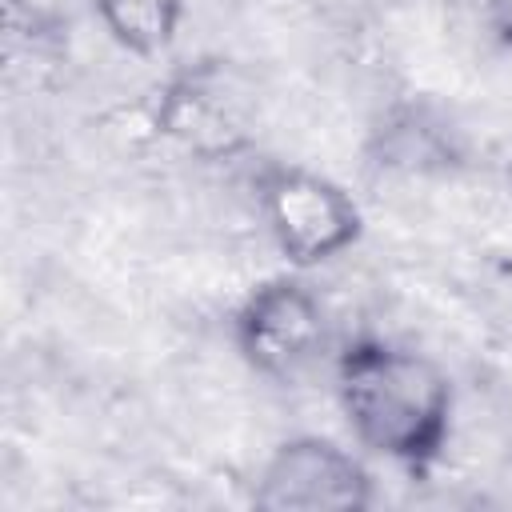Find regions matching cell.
<instances>
[{
	"mask_svg": "<svg viewBox=\"0 0 512 512\" xmlns=\"http://www.w3.org/2000/svg\"><path fill=\"white\" fill-rule=\"evenodd\" d=\"M100 28L128 56H160L176 32L184 4L180 0H92Z\"/></svg>",
	"mask_w": 512,
	"mask_h": 512,
	"instance_id": "8992f818",
	"label": "cell"
},
{
	"mask_svg": "<svg viewBox=\"0 0 512 512\" xmlns=\"http://www.w3.org/2000/svg\"><path fill=\"white\" fill-rule=\"evenodd\" d=\"M256 212L296 272L344 256L364 232V212L352 192L304 164H268L256 176Z\"/></svg>",
	"mask_w": 512,
	"mask_h": 512,
	"instance_id": "7a4b0ae2",
	"label": "cell"
},
{
	"mask_svg": "<svg viewBox=\"0 0 512 512\" xmlns=\"http://www.w3.org/2000/svg\"><path fill=\"white\" fill-rule=\"evenodd\" d=\"M156 128L200 160L236 156L256 132V92L228 60H200L164 84Z\"/></svg>",
	"mask_w": 512,
	"mask_h": 512,
	"instance_id": "277c9868",
	"label": "cell"
},
{
	"mask_svg": "<svg viewBox=\"0 0 512 512\" xmlns=\"http://www.w3.org/2000/svg\"><path fill=\"white\" fill-rule=\"evenodd\" d=\"M376 500L360 456L328 436H288L264 460L252 504L260 512H364Z\"/></svg>",
	"mask_w": 512,
	"mask_h": 512,
	"instance_id": "5b68a950",
	"label": "cell"
},
{
	"mask_svg": "<svg viewBox=\"0 0 512 512\" xmlns=\"http://www.w3.org/2000/svg\"><path fill=\"white\" fill-rule=\"evenodd\" d=\"M332 380L348 432L372 456L408 472H424L444 456L456 400L448 372L432 356L384 336H356L336 352Z\"/></svg>",
	"mask_w": 512,
	"mask_h": 512,
	"instance_id": "6da1fadb",
	"label": "cell"
},
{
	"mask_svg": "<svg viewBox=\"0 0 512 512\" xmlns=\"http://www.w3.org/2000/svg\"><path fill=\"white\" fill-rule=\"evenodd\" d=\"M500 4V12H504V32L512 36V0H496Z\"/></svg>",
	"mask_w": 512,
	"mask_h": 512,
	"instance_id": "52a82bcc",
	"label": "cell"
},
{
	"mask_svg": "<svg viewBox=\"0 0 512 512\" xmlns=\"http://www.w3.org/2000/svg\"><path fill=\"white\" fill-rule=\"evenodd\" d=\"M232 344L256 376L296 384L328 348V312L292 268L260 280L240 300L232 316Z\"/></svg>",
	"mask_w": 512,
	"mask_h": 512,
	"instance_id": "3957f363",
	"label": "cell"
}]
</instances>
